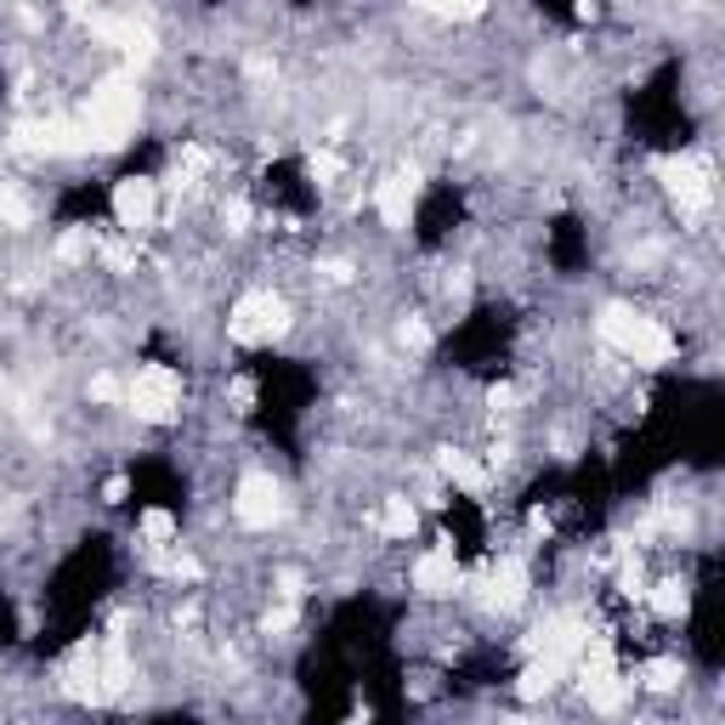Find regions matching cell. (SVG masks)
<instances>
[{
	"mask_svg": "<svg viewBox=\"0 0 725 725\" xmlns=\"http://www.w3.org/2000/svg\"><path fill=\"white\" fill-rule=\"evenodd\" d=\"M137 119H142V91L130 74H108L96 80L85 108H80V130H85V148L91 153H114L137 137Z\"/></svg>",
	"mask_w": 725,
	"mask_h": 725,
	"instance_id": "obj_1",
	"label": "cell"
},
{
	"mask_svg": "<svg viewBox=\"0 0 725 725\" xmlns=\"http://www.w3.org/2000/svg\"><path fill=\"white\" fill-rule=\"evenodd\" d=\"M596 335H601V346L607 352H618V357H630V362H641V369H664V362L675 357V335L657 318H646V312H635V307H601V318H596Z\"/></svg>",
	"mask_w": 725,
	"mask_h": 725,
	"instance_id": "obj_2",
	"label": "cell"
},
{
	"mask_svg": "<svg viewBox=\"0 0 725 725\" xmlns=\"http://www.w3.org/2000/svg\"><path fill=\"white\" fill-rule=\"evenodd\" d=\"M125 403H130V414L148 419V425L176 419L182 414V375L171 369V362H142L137 380L125 385Z\"/></svg>",
	"mask_w": 725,
	"mask_h": 725,
	"instance_id": "obj_3",
	"label": "cell"
},
{
	"mask_svg": "<svg viewBox=\"0 0 725 725\" xmlns=\"http://www.w3.org/2000/svg\"><path fill=\"white\" fill-rule=\"evenodd\" d=\"M284 329H289V307L273 289H250V295H239V307L227 312V335L239 346H267V341L284 335Z\"/></svg>",
	"mask_w": 725,
	"mask_h": 725,
	"instance_id": "obj_4",
	"label": "cell"
},
{
	"mask_svg": "<svg viewBox=\"0 0 725 725\" xmlns=\"http://www.w3.org/2000/svg\"><path fill=\"white\" fill-rule=\"evenodd\" d=\"M573 669H578V680H584L589 709H601V714H618V709H623L630 686H623V675H618V664H612V646H607V641H589Z\"/></svg>",
	"mask_w": 725,
	"mask_h": 725,
	"instance_id": "obj_5",
	"label": "cell"
},
{
	"mask_svg": "<svg viewBox=\"0 0 725 725\" xmlns=\"http://www.w3.org/2000/svg\"><path fill=\"white\" fill-rule=\"evenodd\" d=\"M664 187L675 193L680 216H703L714 205V171H709V159H698V153L664 159Z\"/></svg>",
	"mask_w": 725,
	"mask_h": 725,
	"instance_id": "obj_6",
	"label": "cell"
},
{
	"mask_svg": "<svg viewBox=\"0 0 725 725\" xmlns=\"http://www.w3.org/2000/svg\"><path fill=\"white\" fill-rule=\"evenodd\" d=\"M12 142L23 148V153H46V159H74V153H91L85 148V130H80V119H35V125H18L12 130Z\"/></svg>",
	"mask_w": 725,
	"mask_h": 725,
	"instance_id": "obj_7",
	"label": "cell"
},
{
	"mask_svg": "<svg viewBox=\"0 0 725 725\" xmlns=\"http://www.w3.org/2000/svg\"><path fill=\"white\" fill-rule=\"evenodd\" d=\"M233 516L244 521V527H273L278 516H284V487L267 476V471H250L244 482H239V493H233Z\"/></svg>",
	"mask_w": 725,
	"mask_h": 725,
	"instance_id": "obj_8",
	"label": "cell"
},
{
	"mask_svg": "<svg viewBox=\"0 0 725 725\" xmlns=\"http://www.w3.org/2000/svg\"><path fill=\"white\" fill-rule=\"evenodd\" d=\"M114 221L125 227V239L148 233V227L159 221V187H153L148 176H125V182L114 187Z\"/></svg>",
	"mask_w": 725,
	"mask_h": 725,
	"instance_id": "obj_9",
	"label": "cell"
},
{
	"mask_svg": "<svg viewBox=\"0 0 725 725\" xmlns=\"http://www.w3.org/2000/svg\"><path fill=\"white\" fill-rule=\"evenodd\" d=\"M91 35H103L108 46H119L130 62H148L153 57V28L142 18H114V12H91Z\"/></svg>",
	"mask_w": 725,
	"mask_h": 725,
	"instance_id": "obj_10",
	"label": "cell"
},
{
	"mask_svg": "<svg viewBox=\"0 0 725 725\" xmlns=\"http://www.w3.org/2000/svg\"><path fill=\"white\" fill-rule=\"evenodd\" d=\"M414 193H419V171H414V164L391 171V176L375 187V210H380V221H385V227H408V216H414Z\"/></svg>",
	"mask_w": 725,
	"mask_h": 725,
	"instance_id": "obj_11",
	"label": "cell"
},
{
	"mask_svg": "<svg viewBox=\"0 0 725 725\" xmlns=\"http://www.w3.org/2000/svg\"><path fill=\"white\" fill-rule=\"evenodd\" d=\"M414 589H419V596H453V589H459L453 550H425L414 562Z\"/></svg>",
	"mask_w": 725,
	"mask_h": 725,
	"instance_id": "obj_12",
	"label": "cell"
},
{
	"mask_svg": "<svg viewBox=\"0 0 725 725\" xmlns=\"http://www.w3.org/2000/svg\"><path fill=\"white\" fill-rule=\"evenodd\" d=\"M573 675V664H562V657H544V652H533V664L521 669V680H516V691L527 703H539V698H550L555 686H562Z\"/></svg>",
	"mask_w": 725,
	"mask_h": 725,
	"instance_id": "obj_13",
	"label": "cell"
},
{
	"mask_svg": "<svg viewBox=\"0 0 725 725\" xmlns=\"http://www.w3.org/2000/svg\"><path fill=\"white\" fill-rule=\"evenodd\" d=\"M521 601H527V567L516 562V555H505V562L487 573V607L510 612V607H521Z\"/></svg>",
	"mask_w": 725,
	"mask_h": 725,
	"instance_id": "obj_14",
	"label": "cell"
},
{
	"mask_svg": "<svg viewBox=\"0 0 725 725\" xmlns=\"http://www.w3.org/2000/svg\"><path fill=\"white\" fill-rule=\"evenodd\" d=\"M437 465H442V476H448L453 487H465V493H487V487H493V471L482 465L476 453H465V448H442Z\"/></svg>",
	"mask_w": 725,
	"mask_h": 725,
	"instance_id": "obj_15",
	"label": "cell"
},
{
	"mask_svg": "<svg viewBox=\"0 0 725 725\" xmlns=\"http://www.w3.org/2000/svg\"><path fill=\"white\" fill-rule=\"evenodd\" d=\"M375 527L385 539H408L414 527H419V510H414V499H385L380 505V516H375Z\"/></svg>",
	"mask_w": 725,
	"mask_h": 725,
	"instance_id": "obj_16",
	"label": "cell"
},
{
	"mask_svg": "<svg viewBox=\"0 0 725 725\" xmlns=\"http://www.w3.org/2000/svg\"><path fill=\"white\" fill-rule=\"evenodd\" d=\"M62 267H85V261L96 255V239H91V227H69V233L57 239V250H51Z\"/></svg>",
	"mask_w": 725,
	"mask_h": 725,
	"instance_id": "obj_17",
	"label": "cell"
},
{
	"mask_svg": "<svg viewBox=\"0 0 725 725\" xmlns=\"http://www.w3.org/2000/svg\"><path fill=\"white\" fill-rule=\"evenodd\" d=\"M646 601H652L657 618H686V607H691V596H686V584H680V578H664L657 589H646Z\"/></svg>",
	"mask_w": 725,
	"mask_h": 725,
	"instance_id": "obj_18",
	"label": "cell"
},
{
	"mask_svg": "<svg viewBox=\"0 0 725 725\" xmlns=\"http://www.w3.org/2000/svg\"><path fill=\"white\" fill-rule=\"evenodd\" d=\"M0 221H7V227H28V221H35V205L23 199L18 182H0Z\"/></svg>",
	"mask_w": 725,
	"mask_h": 725,
	"instance_id": "obj_19",
	"label": "cell"
},
{
	"mask_svg": "<svg viewBox=\"0 0 725 725\" xmlns=\"http://www.w3.org/2000/svg\"><path fill=\"white\" fill-rule=\"evenodd\" d=\"M142 544L148 550H171L176 544V516L171 510H148L142 516Z\"/></svg>",
	"mask_w": 725,
	"mask_h": 725,
	"instance_id": "obj_20",
	"label": "cell"
},
{
	"mask_svg": "<svg viewBox=\"0 0 725 725\" xmlns=\"http://www.w3.org/2000/svg\"><path fill=\"white\" fill-rule=\"evenodd\" d=\"M652 691H675L680 680H686V669L675 664V657H657V664H646V675H641Z\"/></svg>",
	"mask_w": 725,
	"mask_h": 725,
	"instance_id": "obj_21",
	"label": "cell"
},
{
	"mask_svg": "<svg viewBox=\"0 0 725 725\" xmlns=\"http://www.w3.org/2000/svg\"><path fill=\"white\" fill-rule=\"evenodd\" d=\"M307 171H312V182H318V187H335V182H341V159L318 148V153L307 159Z\"/></svg>",
	"mask_w": 725,
	"mask_h": 725,
	"instance_id": "obj_22",
	"label": "cell"
},
{
	"mask_svg": "<svg viewBox=\"0 0 725 725\" xmlns=\"http://www.w3.org/2000/svg\"><path fill=\"white\" fill-rule=\"evenodd\" d=\"M103 261H108L114 273H130V267H137V244H130V239H114V244H103Z\"/></svg>",
	"mask_w": 725,
	"mask_h": 725,
	"instance_id": "obj_23",
	"label": "cell"
},
{
	"mask_svg": "<svg viewBox=\"0 0 725 725\" xmlns=\"http://www.w3.org/2000/svg\"><path fill=\"white\" fill-rule=\"evenodd\" d=\"M398 341H403L408 352H425V346H431V329H425L419 318H403V329H398Z\"/></svg>",
	"mask_w": 725,
	"mask_h": 725,
	"instance_id": "obj_24",
	"label": "cell"
},
{
	"mask_svg": "<svg viewBox=\"0 0 725 725\" xmlns=\"http://www.w3.org/2000/svg\"><path fill=\"white\" fill-rule=\"evenodd\" d=\"M221 221H227V233H250V205L244 199H227L221 205Z\"/></svg>",
	"mask_w": 725,
	"mask_h": 725,
	"instance_id": "obj_25",
	"label": "cell"
},
{
	"mask_svg": "<svg viewBox=\"0 0 725 725\" xmlns=\"http://www.w3.org/2000/svg\"><path fill=\"white\" fill-rule=\"evenodd\" d=\"M516 403H521L516 385H493V391H487V408H493V414H516Z\"/></svg>",
	"mask_w": 725,
	"mask_h": 725,
	"instance_id": "obj_26",
	"label": "cell"
},
{
	"mask_svg": "<svg viewBox=\"0 0 725 725\" xmlns=\"http://www.w3.org/2000/svg\"><path fill=\"white\" fill-rule=\"evenodd\" d=\"M91 398H96V403H119L125 385H119L114 375H96V380H91Z\"/></svg>",
	"mask_w": 725,
	"mask_h": 725,
	"instance_id": "obj_27",
	"label": "cell"
},
{
	"mask_svg": "<svg viewBox=\"0 0 725 725\" xmlns=\"http://www.w3.org/2000/svg\"><path fill=\"white\" fill-rule=\"evenodd\" d=\"M125 487H130L125 476H108V482H103V505H119V499H125Z\"/></svg>",
	"mask_w": 725,
	"mask_h": 725,
	"instance_id": "obj_28",
	"label": "cell"
},
{
	"mask_svg": "<svg viewBox=\"0 0 725 725\" xmlns=\"http://www.w3.org/2000/svg\"><path fill=\"white\" fill-rule=\"evenodd\" d=\"M233 403H239V408L255 403V385H250V380H233Z\"/></svg>",
	"mask_w": 725,
	"mask_h": 725,
	"instance_id": "obj_29",
	"label": "cell"
},
{
	"mask_svg": "<svg viewBox=\"0 0 725 725\" xmlns=\"http://www.w3.org/2000/svg\"><path fill=\"white\" fill-rule=\"evenodd\" d=\"M341 725H369V720H362V714H352V720H341Z\"/></svg>",
	"mask_w": 725,
	"mask_h": 725,
	"instance_id": "obj_30",
	"label": "cell"
},
{
	"mask_svg": "<svg viewBox=\"0 0 725 725\" xmlns=\"http://www.w3.org/2000/svg\"><path fill=\"white\" fill-rule=\"evenodd\" d=\"M505 725H527V720H505Z\"/></svg>",
	"mask_w": 725,
	"mask_h": 725,
	"instance_id": "obj_31",
	"label": "cell"
}]
</instances>
